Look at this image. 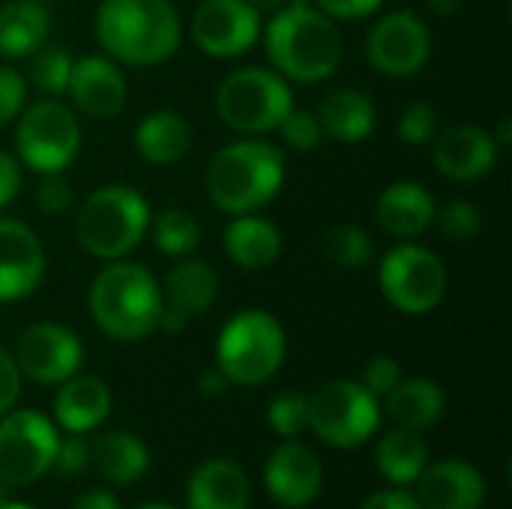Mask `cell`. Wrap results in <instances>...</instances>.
Segmentation results:
<instances>
[{"mask_svg": "<svg viewBox=\"0 0 512 509\" xmlns=\"http://www.w3.org/2000/svg\"><path fill=\"white\" fill-rule=\"evenodd\" d=\"M60 435L39 411L0 417V486H30L54 468Z\"/></svg>", "mask_w": 512, "mask_h": 509, "instance_id": "obj_11", "label": "cell"}, {"mask_svg": "<svg viewBox=\"0 0 512 509\" xmlns=\"http://www.w3.org/2000/svg\"><path fill=\"white\" fill-rule=\"evenodd\" d=\"M63 96H69L72 111H81L84 117L114 120L126 108L129 84H126L123 69L111 57L90 54V57L72 60V72H69Z\"/></svg>", "mask_w": 512, "mask_h": 509, "instance_id": "obj_15", "label": "cell"}, {"mask_svg": "<svg viewBox=\"0 0 512 509\" xmlns=\"http://www.w3.org/2000/svg\"><path fill=\"white\" fill-rule=\"evenodd\" d=\"M54 399V420L69 435H87L111 414V390L105 381L93 375H72L63 384H57Z\"/></svg>", "mask_w": 512, "mask_h": 509, "instance_id": "obj_23", "label": "cell"}, {"mask_svg": "<svg viewBox=\"0 0 512 509\" xmlns=\"http://www.w3.org/2000/svg\"><path fill=\"white\" fill-rule=\"evenodd\" d=\"M435 222L441 228V234L453 243H468L480 234V225H483V216L480 210L465 201V198H453L447 201L441 210H435Z\"/></svg>", "mask_w": 512, "mask_h": 509, "instance_id": "obj_35", "label": "cell"}, {"mask_svg": "<svg viewBox=\"0 0 512 509\" xmlns=\"http://www.w3.org/2000/svg\"><path fill=\"white\" fill-rule=\"evenodd\" d=\"M246 3H249L252 9H258L261 15H264V12L273 15V12H279L282 6H288V0H246Z\"/></svg>", "mask_w": 512, "mask_h": 509, "instance_id": "obj_49", "label": "cell"}, {"mask_svg": "<svg viewBox=\"0 0 512 509\" xmlns=\"http://www.w3.org/2000/svg\"><path fill=\"white\" fill-rule=\"evenodd\" d=\"M399 381H402V366L393 357H375V360H369V366L363 369V378H360V384L375 399H384Z\"/></svg>", "mask_w": 512, "mask_h": 509, "instance_id": "obj_40", "label": "cell"}, {"mask_svg": "<svg viewBox=\"0 0 512 509\" xmlns=\"http://www.w3.org/2000/svg\"><path fill=\"white\" fill-rule=\"evenodd\" d=\"M72 204H75V192H72V183L63 177V171H57V174H39L36 207L45 216H63Z\"/></svg>", "mask_w": 512, "mask_h": 509, "instance_id": "obj_38", "label": "cell"}, {"mask_svg": "<svg viewBox=\"0 0 512 509\" xmlns=\"http://www.w3.org/2000/svg\"><path fill=\"white\" fill-rule=\"evenodd\" d=\"M384 399L387 414L414 432L432 429L447 414V393L432 378H402Z\"/></svg>", "mask_w": 512, "mask_h": 509, "instance_id": "obj_28", "label": "cell"}, {"mask_svg": "<svg viewBox=\"0 0 512 509\" xmlns=\"http://www.w3.org/2000/svg\"><path fill=\"white\" fill-rule=\"evenodd\" d=\"M21 183H24V174H21V165L12 153L0 150V210L9 207L18 192H21Z\"/></svg>", "mask_w": 512, "mask_h": 509, "instance_id": "obj_44", "label": "cell"}, {"mask_svg": "<svg viewBox=\"0 0 512 509\" xmlns=\"http://www.w3.org/2000/svg\"><path fill=\"white\" fill-rule=\"evenodd\" d=\"M387 0H312L315 9L330 15L333 21H360L375 15Z\"/></svg>", "mask_w": 512, "mask_h": 509, "instance_id": "obj_42", "label": "cell"}, {"mask_svg": "<svg viewBox=\"0 0 512 509\" xmlns=\"http://www.w3.org/2000/svg\"><path fill=\"white\" fill-rule=\"evenodd\" d=\"M93 324L114 342H141L159 330L162 288L159 279L135 261H105L87 294Z\"/></svg>", "mask_w": 512, "mask_h": 509, "instance_id": "obj_4", "label": "cell"}, {"mask_svg": "<svg viewBox=\"0 0 512 509\" xmlns=\"http://www.w3.org/2000/svg\"><path fill=\"white\" fill-rule=\"evenodd\" d=\"M72 509H120V501H117L111 492L90 489V492H84V495L75 501V507Z\"/></svg>", "mask_w": 512, "mask_h": 509, "instance_id": "obj_46", "label": "cell"}, {"mask_svg": "<svg viewBox=\"0 0 512 509\" xmlns=\"http://www.w3.org/2000/svg\"><path fill=\"white\" fill-rule=\"evenodd\" d=\"M147 198L123 183L90 192L75 216V240L96 261H120L141 246L150 231Z\"/></svg>", "mask_w": 512, "mask_h": 509, "instance_id": "obj_5", "label": "cell"}, {"mask_svg": "<svg viewBox=\"0 0 512 509\" xmlns=\"http://www.w3.org/2000/svg\"><path fill=\"white\" fill-rule=\"evenodd\" d=\"M90 462L96 471L117 483V486H132L138 483L147 468H150V450L138 435L129 432H108L90 447Z\"/></svg>", "mask_w": 512, "mask_h": 509, "instance_id": "obj_29", "label": "cell"}, {"mask_svg": "<svg viewBox=\"0 0 512 509\" xmlns=\"http://www.w3.org/2000/svg\"><path fill=\"white\" fill-rule=\"evenodd\" d=\"M447 264L426 246L399 243L378 267V288L384 300L405 315H429L447 297Z\"/></svg>", "mask_w": 512, "mask_h": 509, "instance_id": "obj_10", "label": "cell"}, {"mask_svg": "<svg viewBox=\"0 0 512 509\" xmlns=\"http://www.w3.org/2000/svg\"><path fill=\"white\" fill-rule=\"evenodd\" d=\"M153 243L162 255L168 258H189L198 243H201V225L189 210L180 207H165L150 219V231Z\"/></svg>", "mask_w": 512, "mask_h": 509, "instance_id": "obj_31", "label": "cell"}, {"mask_svg": "<svg viewBox=\"0 0 512 509\" xmlns=\"http://www.w3.org/2000/svg\"><path fill=\"white\" fill-rule=\"evenodd\" d=\"M438 135V114L429 102H411L405 105V111L399 114V138L411 147H423L432 144V138Z\"/></svg>", "mask_w": 512, "mask_h": 509, "instance_id": "obj_37", "label": "cell"}, {"mask_svg": "<svg viewBox=\"0 0 512 509\" xmlns=\"http://www.w3.org/2000/svg\"><path fill=\"white\" fill-rule=\"evenodd\" d=\"M15 120V150L21 162L36 174L66 171L81 153L84 132L72 105L39 99L33 105H24Z\"/></svg>", "mask_w": 512, "mask_h": 509, "instance_id": "obj_8", "label": "cell"}, {"mask_svg": "<svg viewBox=\"0 0 512 509\" xmlns=\"http://www.w3.org/2000/svg\"><path fill=\"white\" fill-rule=\"evenodd\" d=\"M285 186V156L261 138H240L213 153L204 189L216 210L228 216L258 213Z\"/></svg>", "mask_w": 512, "mask_h": 509, "instance_id": "obj_3", "label": "cell"}, {"mask_svg": "<svg viewBox=\"0 0 512 509\" xmlns=\"http://www.w3.org/2000/svg\"><path fill=\"white\" fill-rule=\"evenodd\" d=\"M432 162L453 183H477L498 165L501 147L495 135L477 123H459L432 138Z\"/></svg>", "mask_w": 512, "mask_h": 509, "instance_id": "obj_16", "label": "cell"}, {"mask_svg": "<svg viewBox=\"0 0 512 509\" xmlns=\"http://www.w3.org/2000/svg\"><path fill=\"white\" fill-rule=\"evenodd\" d=\"M54 465L60 468L63 477H78L90 465V444L81 435H69L66 441L57 444Z\"/></svg>", "mask_w": 512, "mask_h": 509, "instance_id": "obj_41", "label": "cell"}, {"mask_svg": "<svg viewBox=\"0 0 512 509\" xmlns=\"http://www.w3.org/2000/svg\"><path fill=\"white\" fill-rule=\"evenodd\" d=\"M45 276L39 234L21 219L0 216V303L27 300Z\"/></svg>", "mask_w": 512, "mask_h": 509, "instance_id": "obj_18", "label": "cell"}, {"mask_svg": "<svg viewBox=\"0 0 512 509\" xmlns=\"http://www.w3.org/2000/svg\"><path fill=\"white\" fill-rule=\"evenodd\" d=\"M162 288V318L159 330L180 333L195 315L207 312L219 294V273L210 261L201 258H183L171 273L165 276Z\"/></svg>", "mask_w": 512, "mask_h": 509, "instance_id": "obj_17", "label": "cell"}, {"mask_svg": "<svg viewBox=\"0 0 512 509\" xmlns=\"http://www.w3.org/2000/svg\"><path fill=\"white\" fill-rule=\"evenodd\" d=\"M135 150L144 162L150 165H177L186 159V153L192 150V126L183 114L159 108L150 111L138 120L135 126Z\"/></svg>", "mask_w": 512, "mask_h": 509, "instance_id": "obj_25", "label": "cell"}, {"mask_svg": "<svg viewBox=\"0 0 512 509\" xmlns=\"http://www.w3.org/2000/svg\"><path fill=\"white\" fill-rule=\"evenodd\" d=\"M0 509H36V507H30V504H21V501H3V498H0Z\"/></svg>", "mask_w": 512, "mask_h": 509, "instance_id": "obj_50", "label": "cell"}, {"mask_svg": "<svg viewBox=\"0 0 512 509\" xmlns=\"http://www.w3.org/2000/svg\"><path fill=\"white\" fill-rule=\"evenodd\" d=\"M435 198L423 183L414 180H396L384 186V192L375 201V219L384 228V234L396 240H414L435 222Z\"/></svg>", "mask_w": 512, "mask_h": 509, "instance_id": "obj_21", "label": "cell"}, {"mask_svg": "<svg viewBox=\"0 0 512 509\" xmlns=\"http://www.w3.org/2000/svg\"><path fill=\"white\" fill-rule=\"evenodd\" d=\"M12 357L21 369V378L57 387L66 378L78 375L84 363V345L72 327L57 321H36L21 330Z\"/></svg>", "mask_w": 512, "mask_h": 509, "instance_id": "obj_13", "label": "cell"}, {"mask_svg": "<svg viewBox=\"0 0 512 509\" xmlns=\"http://www.w3.org/2000/svg\"><path fill=\"white\" fill-rule=\"evenodd\" d=\"M381 426V405L360 381H327L309 393V432L330 447L357 450Z\"/></svg>", "mask_w": 512, "mask_h": 509, "instance_id": "obj_9", "label": "cell"}, {"mask_svg": "<svg viewBox=\"0 0 512 509\" xmlns=\"http://www.w3.org/2000/svg\"><path fill=\"white\" fill-rule=\"evenodd\" d=\"M27 84H33L45 96H63L72 72V54L63 45H42L27 57Z\"/></svg>", "mask_w": 512, "mask_h": 509, "instance_id": "obj_32", "label": "cell"}, {"mask_svg": "<svg viewBox=\"0 0 512 509\" xmlns=\"http://www.w3.org/2000/svg\"><path fill=\"white\" fill-rule=\"evenodd\" d=\"M432 57V30L429 24L411 12L396 9L378 18L366 36V60L375 72L387 78H411Z\"/></svg>", "mask_w": 512, "mask_h": 509, "instance_id": "obj_12", "label": "cell"}, {"mask_svg": "<svg viewBox=\"0 0 512 509\" xmlns=\"http://www.w3.org/2000/svg\"><path fill=\"white\" fill-rule=\"evenodd\" d=\"M288 339L282 324L264 309L237 312L216 339V369L228 384L261 387L285 363Z\"/></svg>", "mask_w": 512, "mask_h": 509, "instance_id": "obj_6", "label": "cell"}, {"mask_svg": "<svg viewBox=\"0 0 512 509\" xmlns=\"http://www.w3.org/2000/svg\"><path fill=\"white\" fill-rule=\"evenodd\" d=\"M21 369L15 363V357L0 345V417L15 405L18 393H21Z\"/></svg>", "mask_w": 512, "mask_h": 509, "instance_id": "obj_43", "label": "cell"}, {"mask_svg": "<svg viewBox=\"0 0 512 509\" xmlns=\"http://www.w3.org/2000/svg\"><path fill=\"white\" fill-rule=\"evenodd\" d=\"M417 486V501L423 509H480L486 501L483 474L471 462L459 459L426 465Z\"/></svg>", "mask_w": 512, "mask_h": 509, "instance_id": "obj_20", "label": "cell"}, {"mask_svg": "<svg viewBox=\"0 0 512 509\" xmlns=\"http://www.w3.org/2000/svg\"><path fill=\"white\" fill-rule=\"evenodd\" d=\"M279 132H282V141L297 153H312L324 138L318 114L306 111V108H291L285 114V120L279 123Z\"/></svg>", "mask_w": 512, "mask_h": 509, "instance_id": "obj_36", "label": "cell"}, {"mask_svg": "<svg viewBox=\"0 0 512 509\" xmlns=\"http://www.w3.org/2000/svg\"><path fill=\"white\" fill-rule=\"evenodd\" d=\"M267 423L279 438H297L309 426V393H279L267 408Z\"/></svg>", "mask_w": 512, "mask_h": 509, "instance_id": "obj_34", "label": "cell"}, {"mask_svg": "<svg viewBox=\"0 0 512 509\" xmlns=\"http://www.w3.org/2000/svg\"><path fill=\"white\" fill-rule=\"evenodd\" d=\"M324 483V465L318 453L294 438L276 447L264 465V486L276 504L288 509L309 507Z\"/></svg>", "mask_w": 512, "mask_h": 509, "instance_id": "obj_19", "label": "cell"}, {"mask_svg": "<svg viewBox=\"0 0 512 509\" xmlns=\"http://www.w3.org/2000/svg\"><path fill=\"white\" fill-rule=\"evenodd\" d=\"M270 66L297 84H321L342 66L345 39L339 24L321 9L282 6L261 30Z\"/></svg>", "mask_w": 512, "mask_h": 509, "instance_id": "obj_2", "label": "cell"}, {"mask_svg": "<svg viewBox=\"0 0 512 509\" xmlns=\"http://www.w3.org/2000/svg\"><path fill=\"white\" fill-rule=\"evenodd\" d=\"M312 0H288V6H309Z\"/></svg>", "mask_w": 512, "mask_h": 509, "instance_id": "obj_52", "label": "cell"}, {"mask_svg": "<svg viewBox=\"0 0 512 509\" xmlns=\"http://www.w3.org/2000/svg\"><path fill=\"white\" fill-rule=\"evenodd\" d=\"M360 509H423L417 495L405 492V489H387V492H378L372 495Z\"/></svg>", "mask_w": 512, "mask_h": 509, "instance_id": "obj_45", "label": "cell"}, {"mask_svg": "<svg viewBox=\"0 0 512 509\" xmlns=\"http://www.w3.org/2000/svg\"><path fill=\"white\" fill-rule=\"evenodd\" d=\"M93 33L105 57L126 66H159L180 51L183 21L171 0H102Z\"/></svg>", "mask_w": 512, "mask_h": 509, "instance_id": "obj_1", "label": "cell"}, {"mask_svg": "<svg viewBox=\"0 0 512 509\" xmlns=\"http://www.w3.org/2000/svg\"><path fill=\"white\" fill-rule=\"evenodd\" d=\"M225 387H228V381H225V375H222L219 369H207V372H201V378H198V390H201L204 396H210V399L222 396Z\"/></svg>", "mask_w": 512, "mask_h": 509, "instance_id": "obj_47", "label": "cell"}, {"mask_svg": "<svg viewBox=\"0 0 512 509\" xmlns=\"http://www.w3.org/2000/svg\"><path fill=\"white\" fill-rule=\"evenodd\" d=\"M375 462L384 480H390L393 486H411L429 465V447L420 438V432L399 426L381 438Z\"/></svg>", "mask_w": 512, "mask_h": 509, "instance_id": "obj_30", "label": "cell"}, {"mask_svg": "<svg viewBox=\"0 0 512 509\" xmlns=\"http://www.w3.org/2000/svg\"><path fill=\"white\" fill-rule=\"evenodd\" d=\"M324 255L336 264V267H345V270H360L372 261L375 255V243L372 237L360 228V225H333L327 234H324Z\"/></svg>", "mask_w": 512, "mask_h": 509, "instance_id": "obj_33", "label": "cell"}, {"mask_svg": "<svg viewBox=\"0 0 512 509\" xmlns=\"http://www.w3.org/2000/svg\"><path fill=\"white\" fill-rule=\"evenodd\" d=\"M0 498H3V486H0Z\"/></svg>", "mask_w": 512, "mask_h": 509, "instance_id": "obj_53", "label": "cell"}, {"mask_svg": "<svg viewBox=\"0 0 512 509\" xmlns=\"http://www.w3.org/2000/svg\"><path fill=\"white\" fill-rule=\"evenodd\" d=\"M249 501V477L231 459H210L198 465L186 486L189 509H249Z\"/></svg>", "mask_w": 512, "mask_h": 509, "instance_id": "obj_22", "label": "cell"}, {"mask_svg": "<svg viewBox=\"0 0 512 509\" xmlns=\"http://www.w3.org/2000/svg\"><path fill=\"white\" fill-rule=\"evenodd\" d=\"M426 3H429V9L438 12V15H453V12L462 6V0H426Z\"/></svg>", "mask_w": 512, "mask_h": 509, "instance_id": "obj_48", "label": "cell"}, {"mask_svg": "<svg viewBox=\"0 0 512 509\" xmlns=\"http://www.w3.org/2000/svg\"><path fill=\"white\" fill-rule=\"evenodd\" d=\"M318 123L321 132L330 135L333 141L342 144H360L375 132V102L369 93L357 90V87H336L330 90L321 105H318Z\"/></svg>", "mask_w": 512, "mask_h": 509, "instance_id": "obj_24", "label": "cell"}, {"mask_svg": "<svg viewBox=\"0 0 512 509\" xmlns=\"http://www.w3.org/2000/svg\"><path fill=\"white\" fill-rule=\"evenodd\" d=\"M51 12L39 0H9L0 6V57L24 60L48 42Z\"/></svg>", "mask_w": 512, "mask_h": 509, "instance_id": "obj_27", "label": "cell"}, {"mask_svg": "<svg viewBox=\"0 0 512 509\" xmlns=\"http://www.w3.org/2000/svg\"><path fill=\"white\" fill-rule=\"evenodd\" d=\"M27 105V81L12 66L0 63V126L12 123Z\"/></svg>", "mask_w": 512, "mask_h": 509, "instance_id": "obj_39", "label": "cell"}, {"mask_svg": "<svg viewBox=\"0 0 512 509\" xmlns=\"http://www.w3.org/2000/svg\"><path fill=\"white\" fill-rule=\"evenodd\" d=\"M291 108H294L291 81H285L276 69H264V66L234 69L216 90L219 120L231 132L246 138H258L279 129V123Z\"/></svg>", "mask_w": 512, "mask_h": 509, "instance_id": "obj_7", "label": "cell"}, {"mask_svg": "<svg viewBox=\"0 0 512 509\" xmlns=\"http://www.w3.org/2000/svg\"><path fill=\"white\" fill-rule=\"evenodd\" d=\"M138 509H177V507H171V504H144V507H138Z\"/></svg>", "mask_w": 512, "mask_h": 509, "instance_id": "obj_51", "label": "cell"}, {"mask_svg": "<svg viewBox=\"0 0 512 509\" xmlns=\"http://www.w3.org/2000/svg\"><path fill=\"white\" fill-rule=\"evenodd\" d=\"M261 12L246 0H201L192 12L189 33L213 60H234L261 39Z\"/></svg>", "mask_w": 512, "mask_h": 509, "instance_id": "obj_14", "label": "cell"}, {"mask_svg": "<svg viewBox=\"0 0 512 509\" xmlns=\"http://www.w3.org/2000/svg\"><path fill=\"white\" fill-rule=\"evenodd\" d=\"M225 252L240 270H264L282 255V231L258 216V213H240L234 216L225 231Z\"/></svg>", "mask_w": 512, "mask_h": 509, "instance_id": "obj_26", "label": "cell"}]
</instances>
